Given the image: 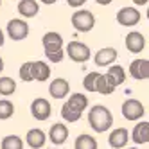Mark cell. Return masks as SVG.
Wrapping results in <instances>:
<instances>
[{"label":"cell","mask_w":149,"mask_h":149,"mask_svg":"<svg viewBox=\"0 0 149 149\" xmlns=\"http://www.w3.org/2000/svg\"><path fill=\"white\" fill-rule=\"evenodd\" d=\"M18 13L24 18H34L40 13V6L36 0H20L18 2Z\"/></svg>","instance_id":"ffe728a7"},{"label":"cell","mask_w":149,"mask_h":149,"mask_svg":"<svg viewBox=\"0 0 149 149\" xmlns=\"http://www.w3.org/2000/svg\"><path fill=\"white\" fill-rule=\"evenodd\" d=\"M127 140H130V133H127L126 127H117L108 135V144L113 149H122L127 146Z\"/></svg>","instance_id":"4fadbf2b"},{"label":"cell","mask_w":149,"mask_h":149,"mask_svg":"<svg viewBox=\"0 0 149 149\" xmlns=\"http://www.w3.org/2000/svg\"><path fill=\"white\" fill-rule=\"evenodd\" d=\"M97 74H99V72H90V74H86V77L83 79V86H84V90L93 92V83H95Z\"/></svg>","instance_id":"4316f807"},{"label":"cell","mask_w":149,"mask_h":149,"mask_svg":"<svg viewBox=\"0 0 149 149\" xmlns=\"http://www.w3.org/2000/svg\"><path fill=\"white\" fill-rule=\"evenodd\" d=\"M117 56H119V52H117L113 47H106V49H101L97 54H95L93 61H95L97 67H110V65L115 63Z\"/></svg>","instance_id":"5bb4252c"},{"label":"cell","mask_w":149,"mask_h":149,"mask_svg":"<svg viewBox=\"0 0 149 149\" xmlns=\"http://www.w3.org/2000/svg\"><path fill=\"white\" fill-rule=\"evenodd\" d=\"M52 113V108H50V102L43 97H38L31 102V115L34 117L36 120H47Z\"/></svg>","instance_id":"9c48e42d"},{"label":"cell","mask_w":149,"mask_h":149,"mask_svg":"<svg viewBox=\"0 0 149 149\" xmlns=\"http://www.w3.org/2000/svg\"><path fill=\"white\" fill-rule=\"evenodd\" d=\"M0 6H2V0H0Z\"/></svg>","instance_id":"e575fe53"},{"label":"cell","mask_w":149,"mask_h":149,"mask_svg":"<svg viewBox=\"0 0 149 149\" xmlns=\"http://www.w3.org/2000/svg\"><path fill=\"white\" fill-rule=\"evenodd\" d=\"M43 49L50 63H61L65 50H63V38L59 33H47L43 36Z\"/></svg>","instance_id":"3957f363"},{"label":"cell","mask_w":149,"mask_h":149,"mask_svg":"<svg viewBox=\"0 0 149 149\" xmlns=\"http://www.w3.org/2000/svg\"><path fill=\"white\" fill-rule=\"evenodd\" d=\"M20 79L22 81H25V83H31L33 81V77H31V61H27V63H24L22 67H20Z\"/></svg>","instance_id":"484cf974"},{"label":"cell","mask_w":149,"mask_h":149,"mask_svg":"<svg viewBox=\"0 0 149 149\" xmlns=\"http://www.w3.org/2000/svg\"><path fill=\"white\" fill-rule=\"evenodd\" d=\"M140 11H138L136 7H131V6H127V7H122L119 13H117V22H119L120 25L124 27H133L136 25L138 22H140Z\"/></svg>","instance_id":"ba28073f"},{"label":"cell","mask_w":149,"mask_h":149,"mask_svg":"<svg viewBox=\"0 0 149 149\" xmlns=\"http://www.w3.org/2000/svg\"><path fill=\"white\" fill-rule=\"evenodd\" d=\"M67 56L76 63H86L90 59V56H92V52H90V47L86 43L74 40L67 45Z\"/></svg>","instance_id":"5b68a950"},{"label":"cell","mask_w":149,"mask_h":149,"mask_svg":"<svg viewBox=\"0 0 149 149\" xmlns=\"http://www.w3.org/2000/svg\"><path fill=\"white\" fill-rule=\"evenodd\" d=\"M67 2H68L70 7H81V6H84L86 0H67Z\"/></svg>","instance_id":"83f0119b"},{"label":"cell","mask_w":149,"mask_h":149,"mask_svg":"<svg viewBox=\"0 0 149 149\" xmlns=\"http://www.w3.org/2000/svg\"><path fill=\"white\" fill-rule=\"evenodd\" d=\"M49 93H50V97H54V99H65L70 93L68 81L63 79V77H56L50 83V86H49Z\"/></svg>","instance_id":"8fae6325"},{"label":"cell","mask_w":149,"mask_h":149,"mask_svg":"<svg viewBox=\"0 0 149 149\" xmlns=\"http://www.w3.org/2000/svg\"><path fill=\"white\" fill-rule=\"evenodd\" d=\"M104 77H106V81H108L113 88H117L119 84H122L126 81V70L120 65H110L108 72L104 74Z\"/></svg>","instance_id":"e0dca14e"},{"label":"cell","mask_w":149,"mask_h":149,"mask_svg":"<svg viewBox=\"0 0 149 149\" xmlns=\"http://www.w3.org/2000/svg\"><path fill=\"white\" fill-rule=\"evenodd\" d=\"M130 74L131 77L138 81H146L149 77V61L147 59H135L130 65Z\"/></svg>","instance_id":"9a60e30c"},{"label":"cell","mask_w":149,"mask_h":149,"mask_svg":"<svg viewBox=\"0 0 149 149\" xmlns=\"http://www.w3.org/2000/svg\"><path fill=\"white\" fill-rule=\"evenodd\" d=\"M16 92V83L11 77H0V93L4 97H9Z\"/></svg>","instance_id":"cb8c5ba5"},{"label":"cell","mask_w":149,"mask_h":149,"mask_svg":"<svg viewBox=\"0 0 149 149\" xmlns=\"http://www.w3.org/2000/svg\"><path fill=\"white\" fill-rule=\"evenodd\" d=\"M70 20H72V25L77 33H90L95 27V16L88 9H79V11H76Z\"/></svg>","instance_id":"277c9868"},{"label":"cell","mask_w":149,"mask_h":149,"mask_svg":"<svg viewBox=\"0 0 149 149\" xmlns=\"http://www.w3.org/2000/svg\"><path fill=\"white\" fill-rule=\"evenodd\" d=\"M115 88L111 86V84L106 81V77L102 76V74H97V77H95V83H93V92H99L102 95H110Z\"/></svg>","instance_id":"7402d4cb"},{"label":"cell","mask_w":149,"mask_h":149,"mask_svg":"<svg viewBox=\"0 0 149 149\" xmlns=\"http://www.w3.org/2000/svg\"><path fill=\"white\" fill-rule=\"evenodd\" d=\"M144 113H146V108L138 99H127L122 104V117L126 120H138L144 117Z\"/></svg>","instance_id":"8992f818"},{"label":"cell","mask_w":149,"mask_h":149,"mask_svg":"<svg viewBox=\"0 0 149 149\" xmlns=\"http://www.w3.org/2000/svg\"><path fill=\"white\" fill-rule=\"evenodd\" d=\"M31 77L33 81L43 83L50 77V67L43 61H31Z\"/></svg>","instance_id":"2e32d148"},{"label":"cell","mask_w":149,"mask_h":149,"mask_svg":"<svg viewBox=\"0 0 149 149\" xmlns=\"http://www.w3.org/2000/svg\"><path fill=\"white\" fill-rule=\"evenodd\" d=\"M45 140H47V136L45 133L40 130V127H33V130H29L27 131V136H25V142L31 149H41L45 146Z\"/></svg>","instance_id":"ac0fdd59"},{"label":"cell","mask_w":149,"mask_h":149,"mask_svg":"<svg viewBox=\"0 0 149 149\" xmlns=\"http://www.w3.org/2000/svg\"><path fill=\"white\" fill-rule=\"evenodd\" d=\"M74 149H97V140L92 136V135H86L83 133L76 138L74 142Z\"/></svg>","instance_id":"44dd1931"},{"label":"cell","mask_w":149,"mask_h":149,"mask_svg":"<svg viewBox=\"0 0 149 149\" xmlns=\"http://www.w3.org/2000/svg\"><path fill=\"white\" fill-rule=\"evenodd\" d=\"M2 70H4V59L0 58V74H2Z\"/></svg>","instance_id":"d6a6232c"},{"label":"cell","mask_w":149,"mask_h":149,"mask_svg":"<svg viewBox=\"0 0 149 149\" xmlns=\"http://www.w3.org/2000/svg\"><path fill=\"white\" fill-rule=\"evenodd\" d=\"M4 41H6V36H4V33H2V29H0V47L4 45Z\"/></svg>","instance_id":"4dcf8cb0"},{"label":"cell","mask_w":149,"mask_h":149,"mask_svg":"<svg viewBox=\"0 0 149 149\" xmlns=\"http://www.w3.org/2000/svg\"><path fill=\"white\" fill-rule=\"evenodd\" d=\"M40 2H41V4H47V6H50V4H54L56 0H40Z\"/></svg>","instance_id":"1f68e13d"},{"label":"cell","mask_w":149,"mask_h":149,"mask_svg":"<svg viewBox=\"0 0 149 149\" xmlns=\"http://www.w3.org/2000/svg\"><path fill=\"white\" fill-rule=\"evenodd\" d=\"M147 2H149V0H133V4H135V6H146Z\"/></svg>","instance_id":"f546056e"},{"label":"cell","mask_w":149,"mask_h":149,"mask_svg":"<svg viewBox=\"0 0 149 149\" xmlns=\"http://www.w3.org/2000/svg\"><path fill=\"white\" fill-rule=\"evenodd\" d=\"M95 2H97L99 6H108V4H111L113 0H95Z\"/></svg>","instance_id":"f1b7e54d"},{"label":"cell","mask_w":149,"mask_h":149,"mask_svg":"<svg viewBox=\"0 0 149 149\" xmlns=\"http://www.w3.org/2000/svg\"><path fill=\"white\" fill-rule=\"evenodd\" d=\"M88 124L95 133H106L113 124V115L102 104L92 106L88 111Z\"/></svg>","instance_id":"7a4b0ae2"},{"label":"cell","mask_w":149,"mask_h":149,"mask_svg":"<svg viewBox=\"0 0 149 149\" xmlns=\"http://www.w3.org/2000/svg\"><path fill=\"white\" fill-rule=\"evenodd\" d=\"M2 149H24V140L18 135H7L2 138Z\"/></svg>","instance_id":"603a6c76"},{"label":"cell","mask_w":149,"mask_h":149,"mask_svg":"<svg viewBox=\"0 0 149 149\" xmlns=\"http://www.w3.org/2000/svg\"><path fill=\"white\" fill-rule=\"evenodd\" d=\"M7 34L13 41H22L29 36V25L24 20H18V18H13L7 22Z\"/></svg>","instance_id":"52a82bcc"},{"label":"cell","mask_w":149,"mask_h":149,"mask_svg":"<svg viewBox=\"0 0 149 149\" xmlns=\"http://www.w3.org/2000/svg\"><path fill=\"white\" fill-rule=\"evenodd\" d=\"M88 106V97L84 93H72L70 99L61 106V117L67 122H77L81 119L83 111Z\"/></svg>","instance_id":"6da1fadb"},{"label":"cell","mask_w":149,"mask_h":149,"mask_svg":"<svg viewBox=\"0 0 149 149\" xmlns=\"http://www.w3.org/2000/svg\"><path fill=\"white\" fill-rule=\"evenodd\" d=\"M131 140L135 144H147L149 142V122L147 120H142L138 122L133 131H131Z\"/></svg>","instance_id":"d6986e66"},{"label":"cell","mask_w":149,"mask_h":149,"mask_svg":"<svg viewBox=\"0 0 149 149\" xmlns=\"http://www.w3.org/2000/svg\"><path fill=\"white\" fill-rule=\"evenodd\" d=\"M67 138H68V127L63 122H56V124L50 126V130H49V140L54 146L65 144Z\"/></svg>","instance_id":"30bf717a"},{"label":"cell","mask_w":149,"mask_h":149,"mask_svg":"<svg viewBox=\"0 0 149 149\" xmlns=\"http://www.w3.org/2000/svg\"><path fill=\"white\" fill-rule=\"evenodd\" d=\"M127 149H136V147H127Z\"/></svg>","instance_id":"836d02e7"},{"label":"cell","mask_w":149,"mask_h":149,"mask_svg":"<svg viewBox=\"0 0 149 149\" xmlns=\"http://www.w3.org/2000/svg\"><path fill=\"white\" fill-rule=\"evenodd\" d=\"M126 49L133 52V54H140V52L146 49V38L142 33H136V31H133V33H130L126 36Z\"/></svg>","instance_id":"7c38bea8"},{"label":"cell","mask_w":149,"mask_h":149,"mask_svg":"<svg viewBox=\"0 0 149 149\" xmlns=\"http://www.w3.org/2000/svg\"><path fill=\"white\" fill-rule=\"evenodd\" d=\"M13 115H15V104L7 99H2L0 101V120H6Z\"/></svg>","instance_id":"d4e9b609"}]
</instances>
